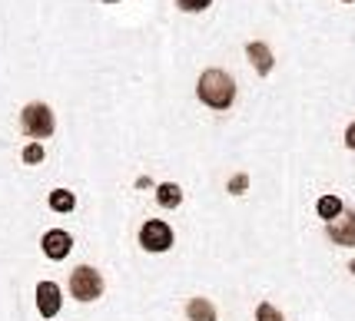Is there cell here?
<instances>
[{
	"mask_svg": "<svg viewBox=\"0 0 355 321\" xmlns=\"http://www.w3.org/2000/svg\"><path fill=\"white\" fill-rule=\"evenodd\" d=\"M196 93H200V100L209 109H230L232 100H236V83H232L230 73H223V70H206L200 77Z\"/></svg>",
	"mask_w": 355,
	"mask_h": 321,
	"instance_id": "6da1fadb",
	"label": "cell"
},
{
	"mask_svg": "<svg viewBox=\"0 0 355 321\" xmlns=\"http://www.w3.org/2000/svg\"><path fill=\"white\" fill-rule=\"evenodd\" d=\"M70 291H73L77 302H96L103 295V275L90 265H80L70 272Z\"/></svg>",
	"mask_w": 355,
	"mask_h": 321,
	"instance_id": "7a4b0ae2",
	"label": "cell"
},
{
	"mask_svg": "<svg viewBox=\"0 0 355 321\" xmlns=\"http://www.w3.org/2000/svg\"><path fill=\"white\" fill-rule=\"evenodd\" d=\"M20 126H24V133L33 139H46L53 133V113L46 103H31V107H24L20 113Z\"/></svg>",
	"mask_w": 355,
	"mask_h": 321,
	"instance_id": "3957f363",
	"label": "cell"
},
{
	"mask_svg": "<svg viewBox=\"0 0 355 321\" xmlns=\"http://www.w3.org/2000/svg\"><path fill=\"white\" fill-rule=\"evenodd\" d=\"M139 245H143L146 252H166L173 245V229L166 222H159V219H150V222L139 229Z\"/></svg>",
	"mask_w": 355,
	"mask_h": 321,
	"instance_id": "277c9868",
	"label": "cell"
},
{
	"mask_svg": "<svg viewBox=\"0 0 355 321\" xmlns=\"http://www.w3.org/2000/svg\"><path fill=\"white\" fill-rule=\"evenodd\" d=\"M44 255L46 259H53V262H60L70 255V248H73V239H70V232H63V229H50L44 235Z\"/></svg>",
	"mask_w": 355,
	"mask_h": 321,
	"instance_id": "5b68a950",
	"label": "cell"
},
{
	"mask_svg": "<svg viewBox=\"0 0 355 321\" xmlns=\"http://www.w3.org/2000/svg\"><path fill=\"white\" fill-rule=\"evenodd\" d=\"M325 232L336 245H355V212H342L339 219H332Z\"/></svg>",
	"mask_w": 355,
	"mask_h": 321,
	"instance_id": "8992f818",
	"label": "cell"
},
{
	"mask_svg": "<svg viewBox=\"0 0 355 321\" xmlns=\"http://www.w3.org/2000/svg\"><path fill=\"white\" fill-rule=\"evenodd\" d=\"M37 308H40L44 318H53V315L60 311V285L40 282V285H37Z\"/></svg>",
	"mask_w": 355,
	"mask_h": 321,
	"instance_id": "52a82bcc",
	"label": "cell"
},
{
	"mask_svg": "<svg viewBox=\"0 0 355 321\" xmlns=\"http://www.w3.org/2000/svg\"><path fill=\"white\" fill-rule=\"evenodd\" d=\"M246 53H249V60H252V66H256L263 77L272 70V50H269L266 44H249Z\"/></svg>",
	"mask_w": 355,
	"mask_h": 321,
	"instance_id": "ba28073f",
	"label": "cell"
},
{
	"mask_svg": "<svg viewBox=\"0 0 355 321\" xmlns=\"http://www.w3.org/2000/svg\"><path fill=\"white\" fill-rule=\"evenodd\" d=\"M186 315H189V321H216V308L209 305L206 298H193L186 305Z\"/></svg>",
	"mask_w": 355,
	"mask_h": 321,
	"instance_id": "9c48e42d",
	"label": "cell"
},
{
	"mask_svg": "<svg viewBox=\"0 0 355 321\" xmlns=\"http://www.w3.org/2000/svg\"><path fill=\"white\" fill-rule=\"evenodd\" d=\"M156 199H159L163 209H176V205L183 202V192H180V185L176 183H163L159 189H156Z\"/></svg>",
	"mask_w": 355,
	"mask_h": 321,
	"instance_id": "30bf717a",
	"label": "cell"
},
{
	"mask_svg": "<svg viewBox=\"0 0 355 321\" xmlns=\"http://www.w3.org/2000/svg\"><path fill=\"white\" fill-rule=\"evenodd\" d=\"M73 205H77L73 192H67V189H53L50 192V209L53 212H73Z\"/></svg>",
	"mask_w": 355,
	"mask_h": 321,
	"instance_id": "8fae6325",
	"label": "cell"
},
{
	"mask_svg": "<svg viewBox=\"0 0 355 321\" xmlns=\"http://www.w3.org/2000/svg\"><path fill=\"white\" fill-rule=\"evenodd\" d=\"M319 215L329 219V222H332V219H339L342 215V199L339 196H322V199H319Z\"/></svg>",
	"mask_w": 355,
	"mask_h": 321,
	"instance_id": "7c38bea8",
	"label": "cell"
},
{
	"mask_svg": "<svg viewBox=\"0 0 355 321\" xmlns=\"http://www.w3.org/2000/svg\"><path fill=\"white\" fill-rule=\"evenodd\" d=\"M256 321H286V318H282V311H279L276 305L263 302V305L256 308Z\"/></svg>",
	"mask_w": 355,
	"mask_h": 321,
	"instance_id": "4fadbf2b",
	"label": "cell"
},
{
	"mask_svg": "<svg viewBox=\"0 0 355 321\" xmlns=\"http://www.w3.org/2000/svg\"><path fill=\"white\" fill-rule=\"evenodd\" d=\"M180 3V10H186V14H200V10H206L213 0H176Z\"/></svg>",
	"mask_w": 355,
	"mask_h": 321,
	"instance_id": "5bb4252c",
	"label": "cell"
},
{
	"mask_svg": "<svg viewBox=\"0 0 355 321\" xmlns=\"http://www.w3.org/2000/svg\"><path fill=\"white\" fill-rule=\"evenodd\" d=\"M40 159H44V146H40V143H31V146L24 149V163H31V166H37Z\"/></svg>",
	"mask_w": 355,
	"mask_h": 321,
	"instance_id": "9a60e30c",
	"label": "cell"
},
{
	"mask_svg": "<svg viewBox=\"0 0 355 321\" xmlns=\"http://www.w3.org/2000/svg\"><path fill=\"white\" fill-rule=\"evenodd\" d=\"M246 185H249V179H246V176H236V179H232V183H230V192H232V196H239V192H243Z\"/></svg>",
	"mask_w": 355,
	"mask_h": 321,
	"instance_id": "2e32d148",
	"label": "cell"
},
{
	"mask_svg": "<svg viewBox=\"0 0 355 321\" xmlns=\"http://www.w3.org/2000/svg\"><path fill=\"white\" fill-rule=\"evenodd\" d=\"M345 146L355 149V122H349V129H345Z\"/></svg>",
	"mask_w": 355,
	"mask_h": 321,
	"instance_id": "e0dca14e",
	"label": "cell"
},
{
	"mask_svg": "<svg viewBox=\"0 0 355 321\" xmlns=\"http://www.w3.org/2000/svg\"><path fill=\"white\" fill-rule=\"evenodd\" d=\"M349 268H352V275H355V262H352V265H349Z\"/></svg>",
	"mask_w": 355,
	"mask_h": 321,
	"instance_id": "ac0fdd59",
	"label": "cell"
},
{
	"mask_svg": "<svg viewBox=\"0 0 355 321\" xmlns=\"http://www.w3.org/2000/svg\"><path fill=\"white\" fill-rule=\"evenodd\" d=\"M345 3H352V0H345Z\"/></svg>",
	"mask_w": 355,
	"mask_h": 321,
	"instance_id": "d6986e66",
	"label": "cell"
}]
</instances>
